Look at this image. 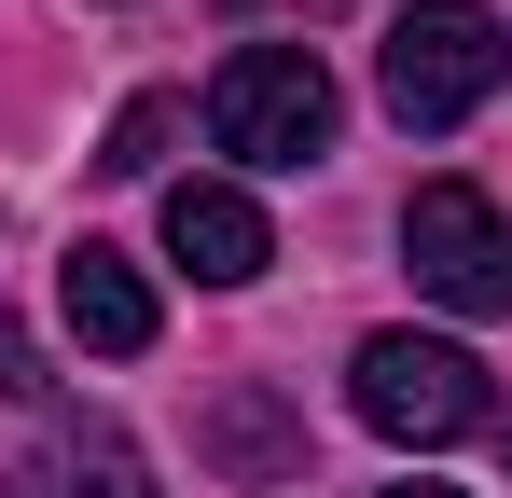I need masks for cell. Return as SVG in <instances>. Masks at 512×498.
Masks as SVG:
<instances>
[{"mask_svg": "<svg viewBox=\"0 0 512 498\" xmlns=\"http://www.w3.org/2000/svg\"><path fill=\"white\" fill-rule=\"evenodd\" d=\"M512 70V28L485 0H416L402 28H388V56H374V97L402 111V125H471Z\"/></svg>", "mask_w": 512, "mask_h": 498, "instance_id": "1", "label": "cell"}, {"mask_svg": "<svg viewBox=\"0 0 512 498\" xmlns=\"http://www.w3.org/2000/svg\"><path fill=\"white\" fill-rule=\"evenodd\" d=\"M208 139L236 166H319L333 153V70L305 42H236L208 83Z\"/></svg>", "mask_w": 512, "mask_h": 498, "instance_id": "2", "label": "cell"}, {"mask_svg": "<svg viewBox=\"0 0 512 498\" xmlns=\"http://www.w3.org/2000/svg\"><path fill=\"white\" fill-rule=\"evenodd\" d=\"M346 402H360L374 443H457V429H485V360L443 346V332H374Z\"/></svg>", "mask_w": 512, "mask_h": 498, "instance_id": "3", "label": "cell"}, {"mask_svg": "<svg viewBox=\"0 0 512 498\" xmlns=\"http://www.w3.org/2000/svg\"><path fill=\"white\" fill-rule=\"evenodd\" d=\"M402 263H416L429 305H457V319H512V222H499V194H471V180H416V208H402Z\"/></svg>", "mask_w": 512, "mask_h": 498, "instance_id": "4", "label": "cell"}, {"mask_svg": "<svg viewBox=\"0 0 512 498\" xmlns=\"http://www.w3.org/2000/svg\"><path fill=\"white\" fill-rule=\"evenodd\" d=\"M56 305H70V332H84L97 360H139L153 332H167V305H153V277L125 263L111 236H84L70 263H56Z\"/></svg>", "mask_w": 512, "mask_h": 498, "instance_id": "5", "label": "cell"}, {"mask_svg": "<svg viewBox=\"0 0 512 498\" xmlns=\"http://www.w3.org/2000/svg\"><path fill=\"white\" fill-rule=\"evenodd\" d=\"M167 249L208 277V291H236V277L277 263V236H263V208L236 194V180H167Z\"/></svg>", "mask_w": 512, "mask_h": 498, "instance_id": "6", "label": "cell"}, {"mask_svg": "<svg viewBox=\"0 0 512 498\" xmlns=\"http://www.w3.org/2000/svg\"><path fill=\"white\" fill-rule=\"evenodd\" d=\"M0 498H153V471H139L125 429H42V443L14 457Z\"/></svg>", "mask_w": 512, "mask_h": 498, "instance_id": "7", "label": "cell"}, {"mask_svg": "<svg viewBox=\"0 0 512 498\" xmlns=\"http://www.w3.org/2000/svg\"><path fill=\"white\" fill-rule=\"evenodd\" d=\"M167 139H180V97H125V111H111V139H97V166H111V180H153Z\"/></svg>", "mask_w": 512, "mask_h": 498, "instance_id": "8", "label": "cell"}, {"mask_svg": "<svg viewBox=\"0 0 512 498\" xmlns=\"http://www.w3.org/2000/svg\"><path fill=\"white\" fill-rule=\"evenodd\" d=\"M222 457H250V471H277V415H263V402H222Z\"/></svg>", "mask_w": 512, "mask_h": 498, "instance_id": "9", "label": "cell"}, {"mask_svg": "<svg viewBox=\"0 0 512 498\" xmlns=\"http://www.w3.org/2000/svg\"><path fill=\"white\" fill-rule=\"evenodd\" d=\"M0 388H42V374H28V332L0 319Z\"/></svg>", "mask_w": 512, "mask_h": 498, "instance_id": "10", "label": "cell"}, {"mask_svg": "<svg viewBox=\"0 0 512 498\" xmlns=\"http://www.w3.org/2000/svg\"><path fill=\"white\" fill-rule=\"evenodd\" d=\"M388 498H457V485H388Z\"/></svg>", "mask_w": 512, "mask_h": 498, "instance_id": "11", "label": "cell"}]
</instances>
